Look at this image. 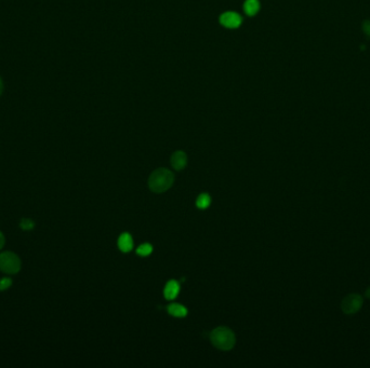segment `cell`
<instances>
[{
  "mask_svg": "<svg viewBox=\"0 0 370 368\" xmlns=\"http://www.w3.org/2000/svg\"><path fill=\"white\" fill-rule=\"evenodd\" d=\"M168 312L176 318H185L188 311L184 306L180 305V303H172V305L168 306Z\"/></svg>",
  "mask_w": 370,
  "mask_h": 368,
  "instance_id": "cell-9",
  "label": "cell"
},
{
  "mask_svg": "<svg viewBox=\"0 0 370 368\" xmlns=\"http://www.w3.org/2000/svg\"><path fill=\"white\" fill-rule=\"evenodd\" d=\"M21 259L13 252L0 254V270L7 274H15L21 270Z\"/></svg>",
  "mask_w": 370,
  "mask_h": 368,
  "instance_id": "cell-3",
  "label": "cell"
},
{
  "mask_svg": "<svg viewBox=\"0 0 370 368\" xmlns=\"http://www.w3.org/2000/svg\"><path fill=\"white\" fill-rule=\"evenodd\" d=\"M365 295H366V297H367V298H369V299H370V287H368V288L366 290Z\"/></svg>",
  "mask_w": 370,
  "mask_h": 368,
  "instance_id": "cell-18",
  "label": "cell"
},
{
  "mask_svg": "<svg viewBox=\"0 0 370 368\" xmlns=\"http://www.w3.org/2000/svg\"><path fill=\"white\" fill-rule=\"evenodd\" d=\"M210 203H211V198L208 193H202V195H200V197H198L196 200V206L202 209L208 207L210 205Z\"/></svg>",
  "mask_w": 370,
  "mask_h": 368,
  "instance_id": "cell-11",
  "label": "cell"
},
{
  "mask_svg": "<svg viewBox=\"0 0 370 368\" xmlns=\"http://www.w3.org/2000/svg\"><path fill=\"white\" fill-rule=\"evenodd\" d=\"M187 163V157L186 153L184 151H176L172 157H171V165H172L174 169L177 171H181L185 168V165Z\"/></svg>",
  "mask_w": 370,
  "mask_h": 368,
  "instance_id": "cell-6",
  "label": "cell"
},
{
  "mask_svg": "<svg viewBox=\"0 0 370 368\" xmlns=\"http://www.w3.org/2000/svg\"><path fill=\"white\" fill-rule=\"evenodd\" d=\"M3 92H4V81H3L2 77H0V96H2Z\"/></svg>",
  "mask_w": 370,
  "mask_h": 368,
  "instance_id": "cell-17",
  "label": "cell"
},
{
  "mask_svg": "<svg viewBox=\"0 0 370 368\" xmlns=\"http://www.w3.org/2000/svg\"><path fill=\"white\" fill-rule=\"evenodd\" d=\"M118 247L119 250L124 253H128L133 248V240L130 233L125 232L120 234L118 239Z\"/></svg>",
  "mask_w": 370,
  "mask_h": 368,
  "instance_id": "cell-8",
  "label": "cell"
},
{
  "mask_svg": "<svg viewBox=\"0 0 370 368\" xmlns=\"http://www.w3.org/2000/svg\"><path fill=\"white\" fill-rule=\"evenodd\" d=\"M212 345L222 351H229L235 346L236 338L232 330L228 327L220 326L214 328L210 334Z\"/></svg>",
  "mask_w": 370,
  "mask_h": 368,
  "instance_id": "cell-2",
  "label": "cell"
},
{
  "mask_svg": "<svg viewBox=\"0 0 370 368\" xmlns=\"http://www.w3.org/2000/svg\"><path fill=\"white\" fill-rule=\"evenodd\" d=\"M180 293V284L176 280H170L166 284L165 290H164V295L166 299L168 300H174Z\"/></svg>",
  "mask_w": 370,
  "mask_h": 368,
  "instance_id": "cell-7",
  "label": "cell"
},
{
  "mask_svg": "<svg viewBox=\"0 0 370 368\" xmlns=\"http://www.w3.org/2000/svg\"><path fill=\"white\" fill-rule=\"evenodd\" d=\"M243 10L250 16L256 15L260 10L259 0H246L243 4Z\"/></svg>",
  "mask_w": 370,
  "mask_h": 368,
  "instance_id": "cell-10",
  "label": "cell"
},
{
  "mask_svg": "<svg viewBox=\"0 0 370 368\" xmlns=\"http://www.w3.org/2000/svg\"><path fill=\"white\" fill-rule=\"evenodd\" d=\"M363 32L365 33V35L370 38V20H366L363 23Z\"/></svg>",
  "mask_w": 370,
  "mask_h": 368,
  "instance_id": "cell-15",
  "label": "cell"
},
{
  "mask_svg": "<svg viewBox=\"0 0 370 368\" xmlns=\"http://www.w3.org/2000/svg\"><path fill=\"white\" fill-rule=\"evenodd\" d=\"M12 285V280L10 278H3L0 279V292H4L6 290H8Z\"/></svg>",
  "mask_w": 370,
  "mask_h": 368,
  "instance_id": "cell-14",
  "label": "cell"
},
{
  "mask_svg": "<svg viewBox=\"0 0 370 368\" xmlns=\"http://www.w3.org/2000/svg\"><path fill=\"white\" fill-rule=\"evenodd\" d=\"M152 252H153V246L150 243H144L137 248V254L143 257L149 256L150 254H152Z\"/></svg>",
  "mask_w": 370,
  "mask_h": 368,
  "instance_id": "cell-12",
  "label": "cell"
},
{
  "mask_svg": "<svg viewBox=\"0 0 370 368\" xmlns=\"http://www.w3.org/2000/svg\"><path fill=\"white\" fill-rule=\"evenodd\" d=\"M5 243H6V240H5V235H4V233H3L2 231H0V250H2V248L4 247Z\"/></svg>",
  "mask_w": 370,
  "mask_h": 368,
  "instance_id": "cell-16",
  "label": "cell"
},
{
  "mask_svg": "<svg viewBox=\"0 0 370 368\" xmlns=\"http://www.w3.org/2000/svg\"><path fill=\"white\" fill-rule=\"evenodd\" d=\"M175 181V176L167 169H157L151 174L149 178V187L153 192L161 193L167 191Z\"/></svg>",
  "mask_w": 370,
  "mask_h": 368,
  "instance_id": "cell-1",
  "label": "cell"
},
{
  "mask_svg": "<svg viewBox=\"0 0 370 368\" xmlns=\"http://www.w3.org/2000/svg\"><path fill=\"white\" fill-rule=\"evenodd\" d=\"M20 227L21 229L26 230V231H30V230H32L35 227V223L30 218H23L20 222Z\"/></svg>",
  "mask_w": 370,
  "mask_h": 368,
  "instance_id": "cell-13",
  "label": "cell"
},
{
  "mask_svg": "<svg viewBox=\"0 0 370 368\" xmlns=\"http://www.w3.org/2000/svg\"><path fill=\"white\" fill-rule=\"evenodd\" d=\"M364 303L363 297L358 295V294H350L346 296L341 302V310L343 311L344 314L351 316L355 314L362 308Z\"/></svg>",
  "mask_w": 370,
  "mask_h": 368,
  "instance_id": "cell-4",
  "label": "cell"
},
{
  "mask_svg": "<svg viewBox=\"0 0 370 368\" xmlns=\"http://www.w3.org/2000/svg\"><path fill=\"white\" fill-rule=\"evenodd\" d=\"M242 18L241 16L233 11H229V12H224L221 16H220V23L224 26L228 27V29H237L241 25Z\"/></svg>",
  "mask_w": 370,
  "mask_h": 368,
  "instance_id": "cell-5",
  "label": "cell"
}]
</instances>
